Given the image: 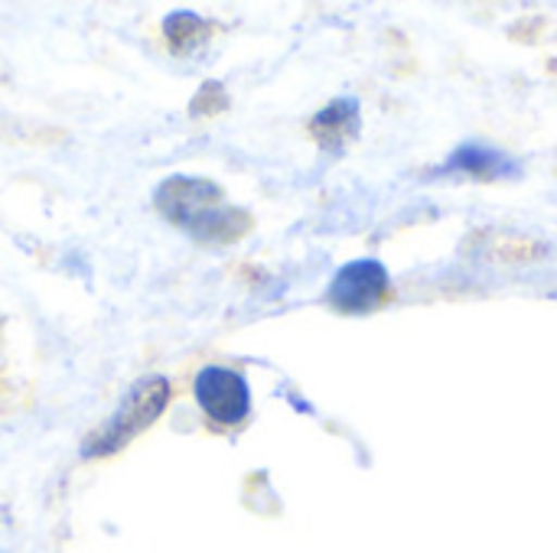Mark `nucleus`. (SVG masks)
Returning <instances> with one entry per match:
<instances>
[{
    "mask_svg": "<svg viewBox=\"0 0 557 553\" xmlns=\"http://www.w3.org/2000/svg\"><path fill=\"white\" fill-rule=\"evenodd\" d=\"M157 212L202 244H232L251 231V215L225 202V192L202 176H166L153 192Z\"/></svg>",
    "mask_w": 557,
    "mask_h": 553,
    "instance_id": "obj_1",
    "label": "nucleus"
},
{
    "mask_svg": "<svg viewBox=\"0 0 557 553\" xmlns=\"http://www.w3.org/2000/svg\"><path fill=\"white\" fill-rule=\"evenodd\" d=\"M166 404H170V381L163 375H144L121 398L111 420L101 424L95 433H88V440L82 443V456L98 460V456H111V453L124 450L134 437H140L147 427L157 424V417L166 411Z\"/></svg>",
    "mask_w": 557,
    "mask_h": 553,
    "instance_id": "obj_2",
    "label": "nucleus"
},
{
    "mask_svg": "<svg viewBox=\"0 0 557 553\" xmlns=\"http://www.w3.org/2000/svg\"><path fill=\"white\" fill-rule=\"evenodd\" d=\"M196 404L222 427H235L251 411V388L242 372H232L225 365H206L193 381Z\"/></svg>",
    "mask_w": 557,
    "mask_h": 553,
    "instance_id": "obj_3",
    "label": "nucleus"
},
{
    "mask_svg": "<svg viewBox=\"0 0 557 553\" xmlns=\"http://www.w3.org/2000/svg\"><path fill=\"white\" fill-rule=\"evenodd\" d=\"M385 297H388V271L375 257H359L343 264L326 290L330 306L339 313H369L382 306Z\"/></svg>",
    "mask_w": 557,
    "mask_h": 553,
    "instance_id": "obj_4",
    "label": "nucleus"
},
{
    "mask_svg": "<svg viewBox=\"0 0 557 553\" xmlns=\"http://www.w3.org/2000/svg\"><path fill=\"white\" fill-rule=\"evenodd\" d=\"M437 173H467V176H486V179H493V176L516 173V163L499 147H490V143H460L437 166Z\"/></svg>",
    "mask_w": 557,
    "mask_h": 553,
    "instance_id": "obj_5",
    "label": "nucleus"
},
{
    "mask_svg": "<svg viewBox=\"0 0 557 553\" xmlns=\"http://www.w3.org/2000/svg\"><path fill=\"white\" fill-rule=\"evenodd\" d=\"M310 134L326 150L346 147L359 134V101L356 98H336V101H330L320 114H313Z\"/></svg>",
    "mask_w": 557,
    "mask_h": 553,
    "instance_id": "obj_6",
    "label": "nucleus"
},
{
    "mask_svg": "<svg viewBox=\"0 0 557 553\" xmlns=\"http://www.w3.org/2000/svg\"><path fill=\"white\" fill-rule=\"evenodd\" d=\"M163 36H166V42H170V49L176 55H193V52H199L209 42L212 23L202 20L199 13L180 10V13H170L163 20Z\"/></svg>",
    "mask_w": 557,
    "mask_h": 553,
    "instance_id": "obj_7",
    "label": "nucleus"
},
{
    "mask_svg": "<svg viewBox=\"0 0 557 553\" xmlns=\"http://www.w3.org/2000/svg\"><path fill=\"white\" fill-rule=\"evenodd\" d=\"M228 108V95H225V85L222 81H202L193 104H189V114L193 117H212L219 111Z\"/></svg>",
    "mask_w": 557,
    "mask_h": 553,
    "instance_id": "obj_8",
    "label": "nucleus"
}]
</instances>
